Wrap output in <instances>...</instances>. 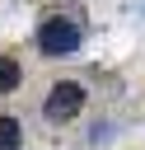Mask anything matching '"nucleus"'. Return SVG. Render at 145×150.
I'll return each instance as SVG.
<instances>
[{"label": "nucleus", "mask_w": 145, "mask_h": 150, "mask_svg": "<svg viewBox=\"0 0 145 150\" xmlns=\"http://www.w3.org/2000/svg\"><path fill=\"white\" fill-rule=\"evenodd\" d=\"M80 23L75 19H65V14H51V19H42L37 23V52L42 56H70L75 47H80Z\"/></svg>", "instance_id": "1"}, {"label": "nucleus", "mask_w": 145, "mask_h": 150, "mask_svg": "<svg viewBox=\"0 0 145 150\" xmlns=\"http://www.w3.org/2000/svg\"><path fill=\"white\" fill-rule=\"evenodd\" d=\"M80 108H84V84H75V80H56L42 98L47 122H70V117H80Z\"/></svg>", "instance_id": "2"}, {"label": "nucleus", "mask_w": 145, "mask_h": 150, "mask_svg": "<svg viewBox=\"0 0 145 150\" xmlns=\"http://www.w3.org/2000/svg\"><path fill=\"white\" fill-rule=\"evenodd\" d=\"M0 150H23V127L9 112H0Z\"/></svg>", "instance_id": "3"}, {"label": "nucleus", "mask_w": 145, "mask_h": 150, "mask_svg": "<svg viewBox=\"0 0 145 150\" xmlns=\"http://www.w3.org/2000/svg\"><path fill=\"white\" fill-rule=\"evenodd\" d=\"M23 84V70H19V61L14 56H0V94H14Z\"/></svg>", "instance_id": "4"}]
</instances>
